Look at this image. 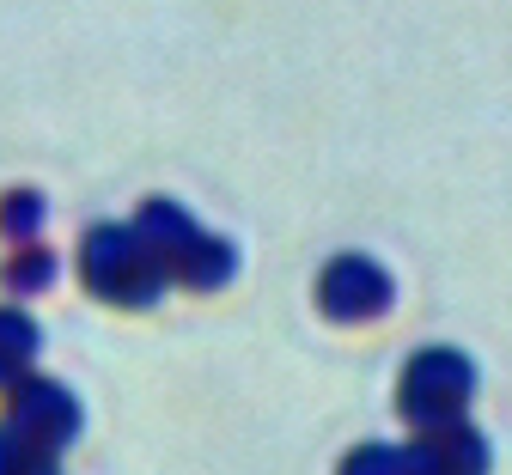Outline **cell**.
<instances>
[{
	"label": "cell",
	"mask_w": 512,
	"mask_h": 475,
	"mask_svg": "<svg viewBox=\"0 0 512 475\" xmlns=\"http://www.w3.org/2000/svg\"><path fill=\"white\" fill-rule=\"evenodd\" d=\"M80 281L122 311H147L171 287L165 262L147 250V238L135 226H92L80 244Z\"/></svg>",
	"instance_id": "6da1fadb"
},
{
	"label": "cell",
	"mask_w": 512,
	"mask_h": 475,
	"mask_svg": "<svg viewBox=\"0 0 512 475\" xmlns=\"http://www.w3.org/2000/svg\"><path fill=\"white\" fill-rule=\"evenodd\" d=\"M470 390H476V366L458 348H421L397 378V409L409 427H445L464 421Z\"/></svg>",
	"instance_id": "7a4b0ae2"
},
{
	"label": "cell",
	"mask_w": 512,
	"mask_h": 475,
	"mask_svg": "<svg viewBox=\"0 0 512 475\" xmlns=\"http://www.w3.org/2000/svg\"><path fill=\"white\" fill-rule=\"evenodd\" d=\"M7 427H13V433H25L37 451L61 457V451L80 439V402H74V390H68V384L25 372V378L7 390Z\"/></svg>",
	"instance_id": "3957f363"
},
{
	"label": "cell",
	"mask_w": 512,
	"mask_h": 475,
	"mask_svg": "<svg viewBox=\"0 0 512 475\" xmlns=\"http://www.w3.org/2000/svg\"><path fill=\"white\" fill-rule=\"evenodd\" d=\"M317 299L336 323H366L391 305V275L372 256H336L324 275H317Z\"/></svg>",
	"instance_id": "277c9868"
},
{
	"label": "cell",
	"mask_w": 512,
	"mask_h": 475,
	"mask_svg": "<svg viewBox=\"0 0 512 475\" xmlns=\"http://www.w3.org/2000/svg\"><path fill=\"white\" fill-rule=\"evenodd\" d=\"M409 463L415 475H488V445L464 421H445V427H421V439L409 445Z\"/></svg>",
	"instance_id": "5b68a950"
},
{
	"label": "cell",
	"mask_w": 512,
	"mask_h": 475,
	"mask_svg": "<svg viewBox=\"0 0 512 475\" xmlns=\"http://www.w3.org/2000/svg\"><path fill=\"white\" fill-rule=\"evenodd\" d=\"M232 268H238V250H232L226 238L202 232L196 244H189V250L171 262V281H177V287H189V293H214V287H226V281H232Z\"/></svg>",
	"instance_id": "8992f818"
},
{
	"label": "cell",
	"mask_w": 512,
	"mask_h": 475,
	"mask_svg": "<svg viewBox=\"0 0 512 475\" xmlns=\"http://www.w3.org/2000/svg\"><path fill=\"white\" fill-rule=\"evenodd\" d=\"M135 232H141V238H147V250L165 262V275H171V262H177L189 244H196V238H202V226L189 220V214L177 208V201H147V208L135 214Z\"/></svg>",
	"instance_id": "52a82bcc"
},
{
	"label": "cell",
	"mask_w": 512,
	"mask_h": 475,
	"mask_svg": "<svg viewBox=\"0 0 512 475\" xmlns=\"http://www.w3.org/2000/svg\"><path fill=\"white\" fill-rule=\"evenodd\" d=\"M37 354H43L37 317L19 311V305H0V390H13V384L37 366Z\"/></svg>",
	"instance_id": "ba28073f"
},
{
	"label": "cell",
	"mask_w": 512,
	"mask_h": 475,
	"mask_svg": "<svg viewBox=\"0 0 512 475\" xmlns=\"http://www.w3.org/2000/svg\"><path fill=\"white\" fill-rule=\"evenodd\" d=\"M0 281H7L13 293H43V287L55 281V256H49L43 244H13L7 268H0Z\"/></svg>",
	"instance_id": "9c48e42d"
},
{
	"label": "cell",
	"mask_w": 512,
	"mask_h": 475,
	"mask_svg": "<svg viewBox=\"0 0 512 475\" xmlns=\"http://www.w3.org/2000/svg\"><path fill=\"white\" fill-rule=\"evenodd\" d=\"M0 475H55V457L37 451L25 433H13L7 421H0Z\"/></svg>",
	"instance_id": "30bf717a"
},
{
	"label": "cell",
	"mask_w": 512,
	"mask_h": 475,
	"mask_svg": "<svg viewBox=\"0 0 512 475\" xmlns=\"http://www.w3.org/2000/svg\"><path fill=\"white\" fill-rule=\"evenodd\" d=\"M43 226V195L37 189H13L7 201H0V232H7L13 244H31Z\"/></svg>",
	"instance_id": "8fae6325"
},
{
	"label": "cell",
	"mask_w": 512,
	"mask_h": 475,
	"mask_svg": "<svg viewBox=\"0 0 512 475\" xmlns=\"http://www.w3.org/2000/svg\"><path fill=\"white\" fill-rule=\"evenodd\" d=\"M342 475H415V463H409V445H360L348 451Z\"/></svg>",
	"instance_id": "7c38bea8"
}]
</instances>
